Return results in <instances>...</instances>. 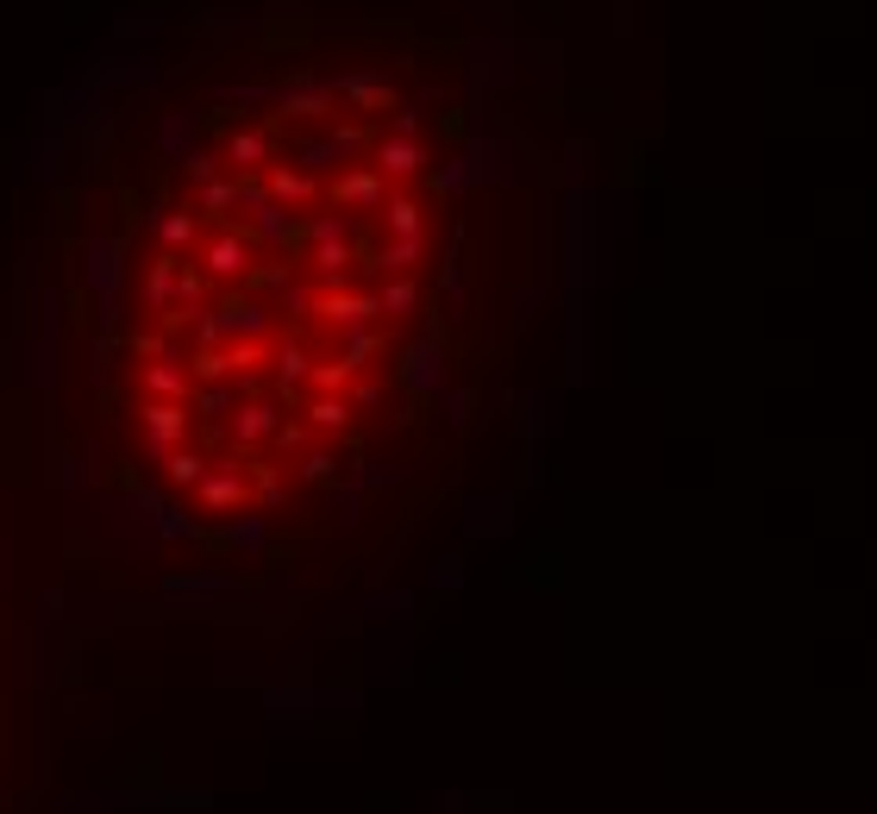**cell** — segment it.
<instances>
[{
    "label": "cell",
    "mask_w": 877,
    "mask_h": 814,
    "mask_svg": "<svg viewBox=\"0 0 877 814\" xmlns=\"http://www.w3.org/2000/svg\"><path fill=\"white\" fill-rule=\"evenodd\" d=\"M439 175L389 82H295L220 119L126 270L119 427L175 507L264 514L345 464L427 308Z\"/></svg>",
    "instance_id": "1"
}]
</instances>
